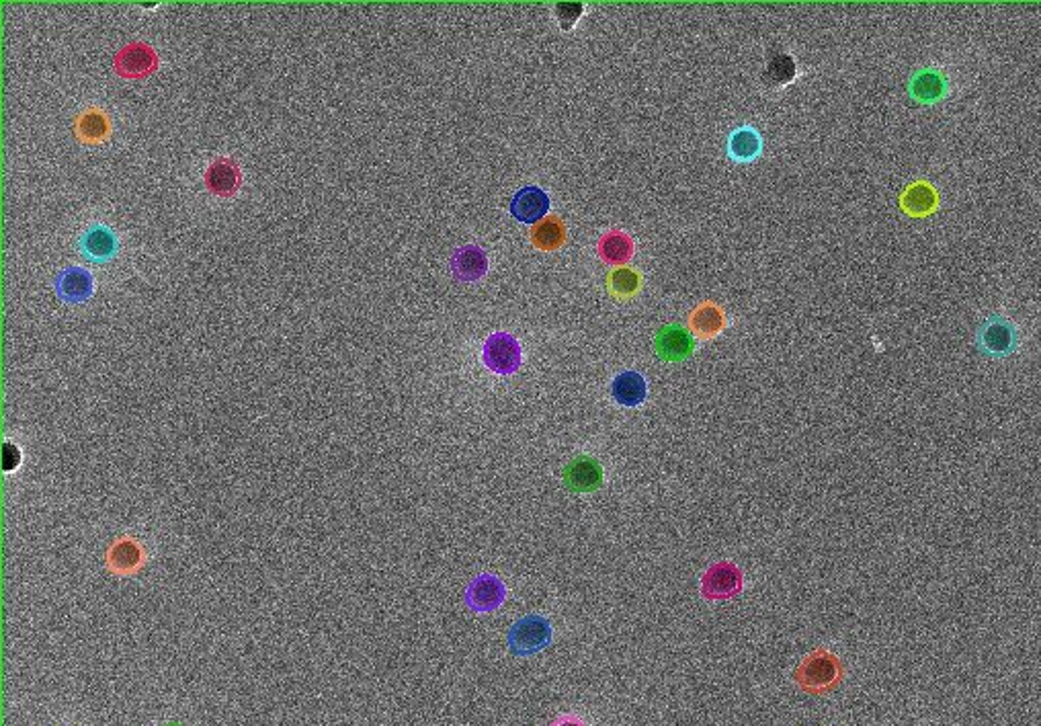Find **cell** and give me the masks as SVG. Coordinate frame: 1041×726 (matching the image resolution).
Listing matches in <instances>:
<instances>
[{"instance_id": "1", "label": "cell", "mask_w": 1041, "mask_h": 726, "mask_svg": "<svg viewBox=\"0 0 1041 726\" xmlns=\"http://www.w3.org/2000/svg\"><path fill=\"white\" fill-rule=\"evenodd\" d=\"M845 679L843 661L828 649H816L802 659L794 671L798 688L810 696H824L837 690Z\"/></svg>"}, {"instance_id": "2", "label": "cell", "mask_w": 1041, "mask_h": 726, "mask_svg": "<svg viewBox=\"0 0 1041 726\" xmlns=\"http://www.w3.org/2000/svg\"><path fill=\"white\" fill-rule=\"evenodd\" d=\"M955 72L945 62H929L916 68L906 83V95L921 107H933L955 93Z\"/></svg>"}, {"instance_id": "3", "label": "cell", "mask_w": 1041, "mask_h": 726, "mask_svg": "<svg viewBox=\"0 0 1041 726\" xmlns=\"http://www.w3.org/2000/svg\"><path fill=\"white\" fill-rule=\"evenodd\" d=\"M978 349L992 359H1005L1017 353L1021 345V331L1017 322L1005 314H990L976 335Z\"/></svg>"}, {"instance_id": "4", "label": "cell", "mask_w": 1041, "mask_h": 726, "mask_svg": "<svg viewBox=\"0 0 1041 726\" xmlns=\"http://www.w3.org/2000/svg\"><path fill=\"white\" fill-rule=\"evenodd\" d=\"M744 589V573L730 560L712 564L701 575L699 593L705 601H726L740 595Z\"/></svg>"}, {"instance_id": "5", "label": "cell", "mask_w": 1041, "mask_h": 726, "mask_svg": "<svg viewBox=\"0 0 1041 726\" xmlns=\"http://www.w3.org/2000/svg\"><path fill=\"white\" fill-rule=\"evenodd\" d=\"M552 626L541 616H527L509 630V649L517 657H531L550 647Z\"/></svg>"}, {"instance_id": "6", "label": "cell", "mask_w": 1041, "mask_h": 726, "mask_svg": "<svg viewBox=\"0 0 1041 726\" xmlns=\"http://www.w3.org/2000/svg\"><path fill=\"white\" fill-rule=\"evenodd\" d=\"M482 359L486 368L494 374L509 376L521 368V347L519 341L509 333H494L486 339L482 349Z\"/></svg>"}, {"instance_id": "7", "label": "cell", "mask_w": 1041, "mask_h": 726, "mask_svg": "<svg viewBox=\"0 0 1041 726\" xmlns=\"http://www.w3.org/2000/svg\"><path fill=\"white\" fill-rule=\"evenodd\" d=\"M160 66L158 54L146 42H132L115 54L113 68L117 76L140 80L154 74Z\"/></svg>"}, {"instance_id": "8", "label": "cell", "mask_w": 1041, "mask_h": 726, "mask_svg": "<svg viewBox=\"0 0 1041 726\" xmlns=\"http://www.w3.org/2000/svg\"><path fill=\"white\" fill-rule=\"evenodd\" d=\"M603 466L597 458L578 456L570 460L562 470L564 487L572 493H593L603 487Z\"/></svg>"}, {"instance_id": "9", "label": "cell", "mask_w": 1041, "mask_h": 726, "mask_svg": "<svg viewBox=\"0 0 1041 726\" xmlns=\"http://www.w3.org/2000/svg\"><path fill=\"white\" fill-rule=\"evenodd\" d=\"M117 247H119V242H117L115 232L105 224H95V226L87 228L78 238L80 257L89 263H97V265L115 259Z\"/></svg>"}, {"instance_id": "10", "label": "cell", "mask_w": 1041, "mask_h": 726, "mask_svg": "<svg viewBox=\"0 0 1041 726\" xmlns=\"http://www.w3.org/2000/svg\"><path fill=\"white\" fill-rule=\"evenodd\" d=\"M507 599V587L505 583L494 577V575H480L476 577L470 587L466 589V603L478 614H488L501 608Z\"/></svg>"}, {"instance_id": "11", "label": "cell", "mask_w": 1041, "mask_h": 726, "mask_svg": "<svg viewBox=\"0 0 1041 726\" xmlns=\"http://www.w3.org/2000/svg\"><path fill=\"white\" fill-rule=\"evenodd\" d=\"M205 187L216 197H222V199L234 197L242 187L240 165L234 158H228V156L216 158L205 171Z\"/></svg>"}, {"instance_id": "12", "label": "cell", "mask_w": 1041, "mask_h": 726, "mask_svg": "<svg viewBox=\"0 0 1041 726\" xmlns=\"http://www.w3.org/2000/svg\"><path fill=\"white\" fill-rule=\"evenodd\" d=\"M939 204V191L927 179L910 183L900 195V208L910 218H929L939 210Z\"/></svg>"}, {"instance_id": "13", "label": "cell", "mask_w": 1041, "mask_h": 726, "mask_svg": "<svg viewBox=\"0 0 1041 726\" xmlns=\"http://www.w3.org/2000/svg\"><path fill=\"white\" fill-rule=\"evenodd\" d=\"M654 351L664 361H671V363L685 361L695 351V339L681 325H666L656 335Z\"/></svg>"}, {"instance_id": "14", "label": "cell", "mask_w": 1041, "mask_h": 726, "mask_svg": "<svg viewBox=\"0 0 1041 726\" xmlns=\"http://www.w3.org/2000/svg\"><path fill=\"white\" fill-rule=\"evenodd\" d=\"M146 562L144 546L132 536L117 538L107 552V569L117 575H134Z\"/></svg>"}, {"instance_id": "15", "label": "cell", "mask_w": 1041, "mask_h": 726, "mask_svg": "<svg viewBox=\"0 0 1041 726\" xmlns=\"http://www.w3.org/2000/svg\"><path fill=\"white\" fill-rule=\"evenodd\" d=\"M95 292V277L89 269L68 267L56 277V294L68 304L87 302Z\"/></svg>"}, {"instance_id": "16", "label": "cell", "mask_w": 1041, "mask_h": 726, "mask_svg": "<svg viewBox=\"0 0 1041 726\" xmlns=\"http://www.w3.org/2000/svg\"><path fill=\"white\" fill-rule=\"evenodd\" d=\"M550 210V197L539 187H523L511 199V214L523 224H533Z\"/></svg>"}, {"instance_id": "17", "label": "cell", "mask_w": 1041, "mask_h": 726, "mask_svg": "<svg viewBox=\"0 0 1041 726\" xmlns=\"http://www.w3.org/2000/svg\"><path fill=\"white\" fill-rule=\"evenodd\" d=\"M74 132L82 144H101L111 134V119L103 109L89 107L78 115Z\"/></svg>"}, {"instance_id": "18", "label": "cell", "mask_w": 1041, "mask_h": 726, "mask_svg": "<svg viewBox=\"0 0 1041 726\" xmlns=\"http://www.w3.org/2000/svg\"><path fill=\"white\" fill-rule=\"evenodd\" d=\"M611 394L621 407H638L648 396V386L638 372H623L613 380Z\"/></svg>"}, {"instance_id": "19", "label": "cell", "mask_w": 1041, "mask_h": 726, "mask_svg": "<svg viewBox=\"0 0 1041 726\" xmlns=\"http://www.w3.org/2000/svg\"><path fill=\"white\" fill-rule=\"evenodd\" d=\"M453 273L457 279L462 281H476L480 279L488 269V259L482 249L478 247H462L453 255Z\"/></svg>"}, {"instance_id": "20", "label": "cell", "mask_w": 1041, "mask_h": 726, "mask_svg": "<svg viewBox=\"0 0 1041 726\" xmlns=\"http://www.w3.org/2000/svg\"><path fill=\"white\" fill-rule=\"evenodd\" d=\"M763 142L755 128H738L730 134L728 140V154L736 163H751L761 154Z\"/></svg>"}, {"instance_id": "21", "label": "cell", "mask_w": 1041, "mask_h": 726, "mask_svg": "<svg viewBox=\"0 0 1041 726\" xmlns=\"http://www.w3.org/2000/svg\"><path fill=\"white\" fill-rule=\"evenodd\" d=\"M796 72H798V66H796L794 56H789V54H775V56L769 60V64H767V70H765V74H763V80H765V83H767L769 87L777 89V87H785V85H789L791 80L796 78Z\"/></svg>"}, {"instance_id": "22", "label": "cell", "mask_w": 1041, "mask_h": 726, "mask_svg": "<svg viewBox=\"0 0 1041 726\" xmlns=\"http://www.w3.org/2000/svg\"><path fill=\"white\" fill-rule=\"evenodd\" d=\"M533 242H535V247L544 249V251H552V249L560 247L564 242V226L556 218L544 222L535 228Z\"/></svg>"}, {"instance_id": "23", "label": "cell", "mask_w": 1041, "mask_h": 726, "mask_svg": "<svg viewBox=\"0 0 1041 726\" xmlns=\"http://www.w3.org/2000/svg\"><path fill=\"white\" fill-rule=\"evenodd\" d=\"M722 325H724L722 314L716 308H701L695 314V329L703 337H714L722 329Z\"/></svg>"}, {"instance_id": "24", "label": "cell", "mask_w": 1041, "mask_h": 726, "mask_svg": "<svg viewBox=\"0 0 1041 726\" xmlns=\"http://www.w3.org/2000/svg\"><path fill=\"white\" fill-rule=\"evenodd\" d=\"M603 253L609 261L613 263H621V261H628L630 259V253H632V247L630 242L626 238L621 236H609L605 242H603Z\"/></svg>"}, {"instance_id": "25", "label": "cell", "mask_w": 1041, "mask_h": 726, "mask_svg": "<svg viewBox=\"0 0 1041 726\" xmlns=\"http://www.w3.org/2000/svg\"><path fill=\"white\" fill-rule=\"evenodd\" d=\"M582 13H585V5H582V3H558L554 7L556 19H558L560 27L566 29V31L572 29L578 23Z\"/></svg>"}, {"instance_id": "26", "label": "cell", "mask_w": 1041, "mask_h": 726, "mask_svg": "<svg viewBox=\"0 0 1041 726\" xmlns=\"http://www.w3.org/2000/svg\"><path fill=\"white\" fill-rule=\"evenodd\" d=\"M21 460H23V454H21L17 443L5 441L3 443V470L5 472H15L19 468Z\"/></svg>"}, {"instance_id": "27", "label": "cell", "mask_w": 1041, "mask_h": 726, "mask_svg": "<svg viewBox=\"0 0 1041 726\" xmlns=\"http://www.w3.org/2000/svg\"><path fill=\"white\" fill-rule=\"evenodd\" d=\"M611 284H613V288L619 294H632L636 290V286H638V277L634 273H630V271H617L613 275Z\"/></svg>"}, {"instance_id": "28", "label": "cell", "mask_w": 1041, "mask_h": 726, "mask_svg": "<svg viewBox=\"0 0 1041 726\" xmlns=\"http://www.w3.org/2000/svg\"><path fill=\"white\" fill-rule=\"evenodd\" d=\"M552 726H587V722L576 714H562L552 722Z\"/></svg>"}, {"instance_id": "29", "label": "cell", "mask_w": 1041, "mask_h": 726, "mask_svg": "<svg viewBox=\"0 0 1041 726\" xmlns=\"http://www.w3.org/2000/svg\"><path fill=\"white\" fill-rule=\"evenodd\" d=\"M166 726H183V724H179V722H171V724H166Z\"/></svg>"}]
</instances>
